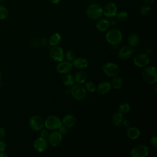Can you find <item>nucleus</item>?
Segmentation results:
<instances>
[{
  "mask_svg": "<svg viewBox=\"0 0 157 157\" xmlns=\"http://www.w3.org/2000/svg\"><path fill=\"white\" fill-rule=\"evenodd\" d=\"M142 77L144 81L147 83H156L157 81L156 67L153 66H146L142 72Z\"/></svg>",
  "mask_w": 157,
  "mask_h": 157,
  "instance_id": "obj_1",
  "label": "nucleus"
},
{
  "mask_svg": "<svg viewBox=\"0 0 157 157\" xmlns=\"http://www.w3.org/2000/svg\"><path fill=\"white\" fill-rule=\"evenodd\" d=\"M123 36L121 32L116 28H113L109 30L105 34L106 40L113 45L120 44L122 40Z\"/></svg>",
  "mask_w": 157,
  "mask_h": 157,
  "instance_id": "obj_2",
  "label": "nucleus"
},
{
  "mask_svg": "<svg viewBox=\"0 0 157 157\" xmlns=\"http://www.w3.org/2000/svg\"><path fill=\"white\" fill-rule=\"evenodd\" d=\"M70 91L72 97L77 101L83 100L86 95V91L85 87L80 83L74 84L71 86Z\"/></svg>",
  "mask_w": 157,
  "mask_h": 157,
  "instance_id": "obj_3",
  "label": "nucleus"
},
{
  "mask_svg": "<svg viewBox=\"0 0 157 157\" xmlns=\"http://www.w3.org/2000/svg\"><path fill=\"white\" fill-rule=\"evenodd\" d=\"M61 125V120L56 115H49L44 120V126L48 130H57Z\"/></svg>",
  "mask_w": 157,
  "mask_h": 157,
  "instance_id": "obj_4",
  "label": "nucleus"
},
{
  "mask_svg": "<svg viewBox=\"0 0 157 157\" xmlns=\"http://www.w3.org/2000/svg\"><path fill=\"white\" fill-rule=\"evenodd\" d=\"M102 7L98 4H93L86 9V15L88 17L93 20L102 17Z\"/></svg>",
  "mask_w": 157,
  "mask_h": 157,
  "instance_id": "obj_5",
  "label": "nucleus"
},
{
  "mask_svg": "<svg viewBox=\"0 0 157 157\" xmlns=\"http://www.w3.org/2000/svg\"><path fill=\"white\" fill-rule=\"evenodd\" d=\"M102 71L108 77H113L117 75L119 72L118 66L112 62H108L102 66Z\"/></svg>",
  "mask_w": 157,
  "mask_h": 157,
  "instance_id": "obj_6",
  "label": "nucleus"
},
{
  "mask_svg": "<svg viewBox=\"0 0 157 157\" xmlns=\"http://www.w3.org/2000/svg\"><path fill=\"white\" fill-rule=\"evenodd\" d=\"M148 147L144 144H139L134 147L131 150V155L132 157H145L148 155Z\"/></svg>",
  "mask_w": 157,
  "mask_h": 157,
  "instance_id": "obj_7",
  "label": "nucleus"
},
{
  "mask_svg": "<svg viewBox=\"0 0 157 157\" xmlns=\"http://www.w3.org/2000/svg\"><path fill=\"white\" fill-rule=\"evenodd\" d=\"M29 127L34 131H38L44 126V120L39 115H33L29 120Z\"/></svg>",
  "mask_w": 157,
  "mask_h": 157,
  "instance_id": "obj_8",
  "label": "nucleus"
},
{
  "mask_svg": "<svg viewBox=\"0 0 157 157\" xmlns=\"http://www.w3.org/2000/svg\"><path fill=\"white\" fill-rule=\"evenodd\" d=\"M50 56L53 61L59 63L63 61L64 58V52L61 47L58 45L53 46L50 49Z\"/></svg>",
  "mask_w": 157,
  "mask_h": 157,
  "instance_id": "obj_9",
  "label": "nucleus"
},
{
  "mask_svg": "<svg viewBox=\"0 0 157 157\" xmlns=\"http://www.w3.org/2000/svg\"><path fill=\"white\" fill-rule=\"evenodd\" d=\"M133 62L136 66L143 67L149 64L150 58L147 53H139L134 57Z\"/></svg>",
  "mask_w": 157,
  "mask_h": 157,
  "instance_id": "obj_10",
  "label": "nucleus"
},
{
  "mask_svg": "<svg viewBox=\"0 0 157 157\" xmlns=\"http://www.w3.org/2000/svg\"><path fill=\"white\" fill-rule=\"evenodd\" d=\"M102 12L104 16L108 18H113L115 17L117 13L116 4L113 2H109L106 4L102 9Z\"/></svg>",
  "mask_w": 157,
  "mask_h": 157,
  "instance_id": "obj_11",
  "label": "nucleus"
},
{
  "mask_svg": "<svg viewBox=\"0 0 157 157\" xmlns=\"http://www.w3.org/2000/svg\"><path fill=\"white\" fill-rule=\"evenodd\" d=\"M48 145V142L46 138L39 137L34 141L33 148L37 152L42 153L47 150Z\"/></svg>",
  "mask_w": 157,
  "mask_h": 157,
  "instance_id": "obj_12",
  "label": "nucleus"
},
{
  "mask_svg": "<svg viewBox=\"0 0 157 157\" xmlns=\"http://www.w3.org/2000/svg\"><path fill=\"white\" fill-rule=\"evenodd\" d=\"M47 137L48 142L53 147H57L60 145L63 140L62 135L56 130L50 132Z\"/></svg>",
  "mask_w": 157,
  "mask_h": 157,
  "instance_id": "obj_13",
  "label": "nucleus"
},
{
  "mask_svg": "<svg viewBox=\"0 0 157 157\" xmlns=\"http://www.w3.org/2000/svg\"><path fill=\"white\" fill-rule=\"evenodd\" d=\"M72 69V64L69 61H62L59 62L56 66V71L58 73L65 74L69 73Z\"/></svg>",
  "mask_w": 157,
  "mask_h": 157,
  "instance_id": "obj_14",
  "label": "nucleus"
},
{
  "mask_svg": "<svg viewBox=\"0 0 157 157\" xmlns=\"http://www.w3.org/2000/svg\"><path fill=\"white\" fill-rule=\"evenodd\" d=\"M133 53V49L130 45H124L122 47L118 52V56L123 60L129 59Z\"/></svg>",
  "mask_w": 157,
  "mask_h": 157,
  "instance_id": "obj_15",
  "label": "nucleus"
},
{
  "mask_svg": "<svg viewBox=\"0 0 157 157\" xmlns=\"http://www.w3.org/2000/svg\"><path fill=\"white\" fill-rule=\"evenodd\" d=\"M72 67L76 69H82L88 67V61L85 58L77 57V58H75L72 60Z\"/></svg>",
  "mask_w": 157,
  "mask_h": 157,
  "instance_id": "obj_16",
  "label": "nucleus"
},
{
  "mask_svg": "<svg viewBox=\"0 0 157 157\" xmlns=\"http://www.w3.org/2000/svg\"><path fill=\"white\" fill-rule=\"evenodd\" d=\"M111 84L108 81H102L101 82L97 85L96 88V90H97L98 93L101 94H104L107 93L111 89Z\"/></svg>",
  "mask_w": 157,
  "mask_h": 157,
  "instance_id": "obj_17",
  "label": "nucleus"
},
{
  "mask_svg": "<svg viewBox=\"0 0 157 157\" xmlns=\"http://www.w3.org/2000/svg\"><path fill=\"white\" fill-rule=\"evenodd\" d=\"M61 122L62 124H63L67 128H72L75 125L76 123V118L74 115L68 114L63 117Z\"/></svg>",
  "mask_w": 157,
  "mask_h": 157,
  "instance_id": "obj_18",
  "label": "nucleus"
},
{
  "mask_svg": "<svg viewBox=\"0 0 157 157\" xmlns=\"http://www.w3.org/2000/svg\"><path fill=\"white\" fill-rule=\"evenodd\" d=\"M126 134L130 139L136 140L139 137L140 131L136 127H128L126 129Z\"/></svg>",
  "mask_w": 157,
  "mask_h": 157,
  "instance_id": "obj_19",
  "label": "nucleus"
},
{
  "mask_svg": "<svg viewBox=\"0 0 157 157\" xmlns=\"http://www.w3.org/2000/svg\"><path fill=\"white\" fill-rule=\"evenodd\" d=\"M110 26L109 20L106 18L100 19L96 25V29L100 32H104L106 31Z\"/></svg>",
  "mask_w": 157,
  "mask_h": 157,
  "instance_id": "obj_20",
  "label": "nucleus"
},
{
  "mask_svg": "<svg viewBox=\"0 0 157 157\" xmlns=\"http://www.w3.org/2000/svg\"><path fill=\"white\" fill-rule=\"evenodd\" d=\"M112 123L116 126H120L123 125V121L124 120V118L123 117V115L118 112L115 113L111 118Z\"/></svg>",
  "mask_w": 157,
  "mask_h": 157,
  "instance_id": "obj_21",
  "label": "nucleus"
},
{
  "mask_svg": "<svg viewBox=\"0 0 157 157\" xmlns=\"http://www.w3.org/2000/svg\"><path fill=\"white\" fill-rule=\"evenodd\" d=\"M74 78L75 82L77 83L82 84L86 82L87 78V74L83 71H78L75 73Z\"/></svg>",
  "mask_w": 157,
  "mask_h": 157,
  "instance_id": "obj_22",
  "label": "nucleus"
},
{
  "mask_svg": "<svg viewBox=\"0 0 157 157\" xmlns=\"http://www.w3.org/2000/svg\"><path fill=\"white\" fill-rule=\"evenodd\" d=\"M63 83L66 87H71L75 83L74 77L69 74H65L62 79Z\"/></svg>",
  "mask_w": 157,
  "mask_h": 157,
  "instance_id": "obj_23",
  "label": "nucleus"
},
{
  "mask_svg": "<svg viewBox=\"0 0 157 157\" xmlns=\"http://www.w3.org/2000/svg\"><path fill=\"white\" fill-rule=\"evenodd\" d=\"M113 78L112 80V82L110 83L111 86L113 87V88L115 90H119L121 88L123 85V80L121 77L118 75H115L113 77Z\"/></svg>",
  "mask_w": 157,
  "mask_h": 157,
  "instance_id": "obj_24",
  "label": "nucleus"
},
{
  "mask_svg": "<svg viewBox=\"0 0 157 157\" xmlns=\"http://www.w3.org/2000/svg\"><path fill=\"white\" fill-rule=\"evenodd\" d=\"M61 42V36L59 33L53 34L49 38V44L52 46H56Z\"/></svg>",
  "mask_w": 157,
  "mask_h": 157,
  "instance_id": "obj_25",
  "label": "nucleus"
},
{
  "mask_svg": "<svg viewBox=\"0 0 157 157\" xmlns=\"http://www.w3.org/2000/svg\"><path fill=\"white\" fill-rule=\"evenodd\" d=\"M128 42L130 46H136L139 42V37L136 34H131L128 37Z\"/></svg>",
  "mask_w": 157,
  "mask_h": 157,
  "instance_id": "obj_26",
  "label": "nucleus"
},
{
  "mask_svg": "<svg viewBox=\"0 0 157 157\" xmlns=\"http://www.w3.org/2000/svg\"><path fill=\"white\" fill-rule=\"evenodd\" d=\"M130 109H131L130 105L128 103L124 102V103L121 104L119 105L118 108V112L123 115H124L129 112Z\"/></svg>",
  "mask_w": 157,
  "mask_h": 157,
  "instance_id": "obj_27",
  "label": "nucleus"
},
{
  "mask_svg": "<svg viewBox=\"0 0 157 157\" xmlns=\"http://www.w3.org/2000/svg\"><path fill=\"white\" fill-rule=\"evenodd\" d=\"M84 87L86 90V91L90 92V93H93L96 91V85L92 81H86L85 82V85Z\"/></svg>",
  "mask_w": 157,
  "mask_h": 157,
  "instance_id": "obj_28",
  "label": "nucleus"
},
{
  "mask_svg": "<svg viewBox=\"0 0 157 157\" xmlns=\"http://www.w3.org/2000/svg\"><path fill=\"white\" fill-rule=\"evenodd\" d=\"M9 16V10L4 5H0V20H5Z\"/></svg>",
  "mask_w": 157,
  "mask_h": 157,
  "instance_id": "obj_29",
  "label": "nucleus"
},
{
  "mask_svg": "<svg viewBox=\"0 0 157 157\" xmlns=\"http://www.w3.org/2000/svg\"><path fill=\"white\" fill-rule=\"evenodd\" d=\"M115 17L119 21H124L128 18V13L125 11H120L117 13Z\"/></svg>",
  "mask_w": 157,
  "mask_h": 157,
  "instance_id": "obj_30",
  "label": "nucleus"
},
{
  "mask_svg": "<svg viewBox=\"0 0 157 157\" xmlns=\"http://www.w3.org/2000/svg\"><path fill=\"white\" fill-rule=\"evenodd\" d=\"M64 56L66 57L67 61H71L75 58V54L73 50H69L66 52V53H64Z\"/></svg>",
  "mask_w": 157,
  "mask_h": 157,
  "instance_id": "obj_31",
  "label": "nucleus"
},
{
  "mask_svg": "<svg viewBox=\"0 0 157 157\" xmlns=\"http://www.w3.org/2000/svg\"><path fill=\"white\" fill-rule=\"evenodd\" d=\"M150 11V7L147 5H143L140 8V13L142 15H147Z\"/></svg>",
  "mask_w": 157,
  "mask_h": 157,
  "instance_id": "obj_32",
  "label": "nucleus"
},
{
  "mask_svg": "<svg viewBox=\"0 0 157 157\" xmlns=\"http://www.w3.org/2000/svg\"><path fill=\"white\" fill-rule=\"evenodd\" d=\"M40 131V137H44V138H46L48 137V134H49V131H48V129L45 128H42Z\"/></svg>",
  "mask_w": 157,
  "mask_h": 157,
  "instance_id": "obj_33",
  "label": "nucleus"
},
{
  "mask_svg": "<svg viewBox=\"0 0 157 157\" xmlns=\"http://www.w3.org/2000/svg\"><path fill=\"white\" fill-rule=\"evenodd\" d=\"M58 132L61 134L62 136L65 135L67 134V128L65 126H64L63 124H62L58 129Z\"/></svg>",
  "mask_w": 157,
  "mask_h": 157,
  "instance_id": "obj_34",
  "label": "nucleus"
},
{
  "mask_svg": "<svg viewBox=\"0 0 157 157\" xmlns=\"http://www.w3.org/2000/svg\"><path fill=\"white\" fill-rule=\"evenodd\" d=\"M7 145L4 140H0V152L5 151L7 149Z\"/></svg>",
  "mask_w": 157,
  "mask_h": 157,
  "instance_id": "obj_35",
  "label": "nucleus"
},
{
  "mask_svg": "<svg viewBox=\"0 0 157 157\" xmlns=\"http://www.w3.org/2000/svg\"><path fill=\"white\" fill-rule=\"evenodd\" d=\"M150 144L151 145L155 147L156 148L157 147V137L156 136H152L150 139Z\"/></svg>",
  "mask_w": 157,
  "mask_h": 157,
  "instance_id": "obj_36",
  "label": "nucleus"
},
{
  "mask_svg": "<svg viewBox=\"0 0 157 157\" xmlns=\"http://www.w3.org/2000/svg\"><path fill=\"white\" fill-rule=\"evenodd\" d=\"M6 135V131L2 127H0V137H4Z\"/></svg>",
  "mask_w": 157,
  "mask_h": 157,
  "instance_id": "obj_37",
  "label": "nucleus"
},
{
  "mask_svg": "<svg viewBox=\"0 0 157 157\" xmlns=\"http://www.w3.org/2000/svg\"><path fill=\"white\" fill-rule=\"evenodd\" d=\"M9 155L4 151L0 152V157H8Z\"/></svg>",
  "mask_w": 157,
  "mask_h": 157,
  "instance_id": "obj_38",
  "label": "nucleus"
},
{
  "mask_svg": "<svg viewBox=\"0 0 157 157\" xmlns=\"http://www.w3.org/2000/svg\"><path fill=\"white\" fill-rule=\"evenodd\" d=\"M144 1L147 4H152L154 2L155 0H144Z\"/></svg>",
  "mask_w": 157,
  "mask_h": 157,
  "instance_id": "obj_39",
  "label": "nucleus"
},
{
  "mask_svg": "<svg viewBox=\"0 0 157 157\" xmlns=\"http://www.w3.org/2000/svg\"><path fill=\"white\" fill-rule=\"evenodd\" d=\"M110 23V26H115L116 25V21L115 20H111L110 21H109Z\"/></svg>",
  "mask_w": 157,
  "mask_h": 157,
  "instance_id": "obj_40",
  "label": "nucleus"
},
{
  "mask_svg": "<svg viewBox=\"0 0 157 157\" xmlns=\"http://www.w3.org/2000/svg\"><path fill=\"white\" fill-rule=\"evenodd\" d=\"M52 4H58L59 1H60V0H49Z\"/></svg>",
  "mask_w": 157,
  "mask_h": 157,
  "instance_id": "obj_41",
  "label": "nucleus"
},
{
  "mask_svg": "<svg viewBox=\"0 0 157 157\" xmlns=\"http://www.w3.org/2000/svg\"><path fill=\"white\" fill-rule=\"evenodd\" d=\"M64 92H65V93H66V94H70V93H71L70 90H69V88H67V89H66V90H64Z\"/></svg>",
  "mask_w": 157,
  "mask_h": 157,
  "instance_id": "obj_42",
  "label": "nucleus"
},
{
  "mask_svg": "<svg viewBox=\"0 0 157 157\" xmlns=\"http://www.w3.org/2000/svg\"><path fill=\"white\" fill-rule=\"evenodd\" d=\"M1 78H2V73H1V71H0V80H1Z\"/></svg>",
  "mask_w": 157,
  "mask_h": 157,
  "instance_id": "obj_43",
  "label": "nucleus"
},
{
  "mask_svg": "<svg viewBox=\"0 0 157 157\" xmlns=\"http://www.w3.org/2000/svg\"><path fill=\"white\" fill-rule=\"evenodd\" d=\"M7 0H0V2H5Z\"/></svg>",
  "mask_w": 157,
  "mask_h": 157,
  "instance_id": "obj_44",
  "label": "nucleus"
}]
</instances>
